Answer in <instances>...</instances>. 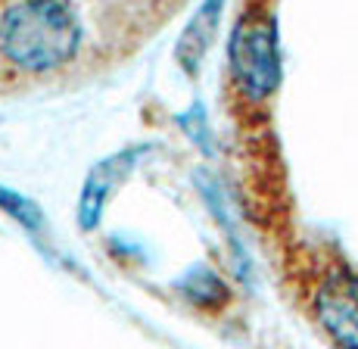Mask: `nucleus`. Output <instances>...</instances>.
<instances>
[{
    "label": "nucleus",
    "instance_id": "f257e3e1",
    "mask_svg": "<svg viewBox=\"0 0 358 349\" xmlns=\"http://www.w3.org/2000/svg\"><path fill=\"white\" fill-rule=\"evenodd\" d=\"M81 44L78 10L57 0L10 3L0 10V59L16 72H53Z\"/></svg>",
    "mask_w": 358,
    "mask_h": 349
},
{
    "label": "nucleus",
    "instance_id": "f03ea898",
    "mask_svg": "<svg viewBox=\"0 0 358 349\" xmlns=\"http://www.w3.org/2000/svg\"><path fill=\"white\" fill-rule=\"evenodd\" d=\"M231 72L237 87L250 100H265L280 85V47L274 16L268 10H250L240 16L228 44Z\"/></svg>",
    "mask_w": 358,
    "mask_h": 349
},
{
    "label": "nucleus",
    "instance_id": "7ed1b4c3",
    "mask_svg": "<svg viewBox=\"0 0 358 349\" xmlns=\"http://www.w3.org/2000/svg\"><path fill=\"white\" fill-rule=\"evenodd\" d=\"M315 312L340 349H358V275L334 271L315 297Z\"/></svg>",
    "mask_w": 358,
    "mask_h": 349
},
{
    "label": "nucleus",
    "instance_id": "20e7f679",
    "mask_svg": "<svg viewBox=\"0 0 358 349\" xmlns=\"http://www.w3.org/2000/svg\"><path fill=\"white\" fill-rule=\"evenodd\" d=\"M137 156H141V150H122V153H113V156H106V159H100L97 166L87 172L85 187H81V197H78V225L85 231L100 225V215H103V206H106L109 194L131 175Z\"/></svg>",
    "mask_w": 358,
    "mask_h": 349
},
{
    "label": "nucleus",
    "instance_id": "39448f33",
    "mask_svg": "<svg viewBox=\"0 0 358 349\" xmlns=\"http://www.w3.org/2000/svg\"><path fill=\"white\" fill-rule=\"evenodd\" d=\"M218 16H222V3H203L194 13L190 25L184 29L181 41H178V63L184 66L190 75L199 69V59H203L206 47L212 41V31L218 25Z\"/></svg>",
    "mask_w": 358,
    "mask_h": 349
},
{
    "label": "nucleus",
    "instance_id": "423d86ee",
    "mask_svg": "<svg viewBox=\"0 0 358 349\" xmlns=\"http://www.w3.org/2000/svg\"><path fill=\"white\" fill-rule=\"evenodd\" d=\"M181 287L184 293H187L194 303L199 306H218L224 297H228V290H224V284L212 275L209 269H194L187 278H181Z\"/></svg>",
    "mask_w": 358,
    "mask_h": 349
},
{
    "label": "nucleus",
    "instance_id": "0eeeda50",
    "mask_svg": "<svg viewBox=\"0 0 358 349\" xmlns=\"http://www.w3.org/2000/svg\"><path fill=\"white\" fill-rule=\"evenodd\" d=\"M0 209L10 212L13 218H16L19 225H22L25 231H31V234H38L41 228H44V212H41L29 197L16 194V190H6L0 187Z\"/></svg>",
    "mask_w": 358,
    "mask_h": 349
}]
</instances>
